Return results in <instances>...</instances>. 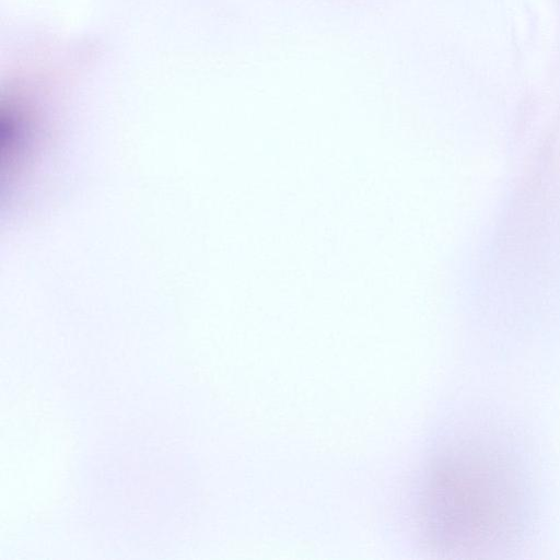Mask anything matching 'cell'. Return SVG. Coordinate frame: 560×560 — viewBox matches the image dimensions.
Returning <instances> with one entry per match:
<instances>
[{
    "label": "cell",
    "mask_w": 560,
    "mask_h": 560,
    "mask_svg": "<svg viewBox=\"0 0 560 560\" xmlns=\"http://www.w3.org/2000/svg\"><path fill=\"white\" fill-rule=\"evenodd\" d=\"M513 474L489 453L466 451L445 459L425 498L433 539L455 548H482L510 534L520 501Z\"/></svg>",
    "instance_id": "1"
}]
</instances>
